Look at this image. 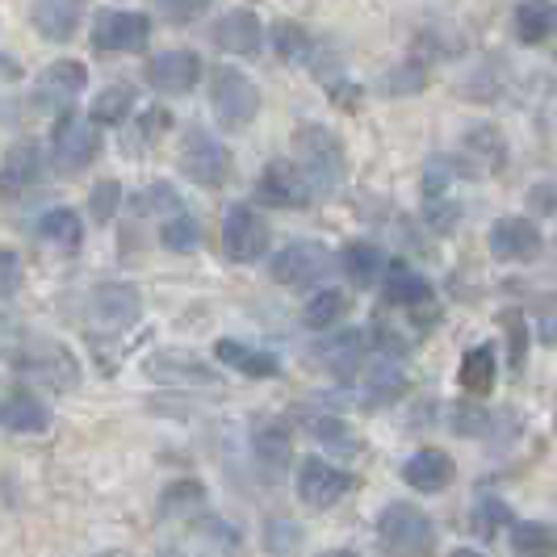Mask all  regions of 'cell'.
Returning a JSON list of instances; mask_svg holds the SVG:
<instances>
[{"mask_svg":"<svg viewBox=\"0 0 557 557\" xmlns=\"http://www.w3.org/2000/svg\"><path fill=\"white\" fill-rule=\"evenodd\" d=\"M143 319V294L131 281H101L88 289L84 323L97 335H122Z\"/></svg>","mask_w":557,"mask_h":557,"instance_id":"6da1fadb","label":"cell"},{"mask_svg":"<svg viewBox=\"0 0 557 557\" xmlns=\"http://www.w3.org/2000/svg\"><path fill=\"white\" fill-rule=\"evenodd\" d=\"M377 545L386 557H428L436 549V529L419 507L391 503L377 516Z\"/></svg>","mask_w":557,"mask_h":557,"instance_id":"7a4b0ae2","label":"cell"},{"mask_svg":"<svg viewBox=\"0 0 557 557\" xmlns=\"http://www.w3.org/2000/svg\"><path fill=\"white\" fill-rule=\"evenodd\" d=\"M298 172L307 176L310 189H323V194H332L344 181V147L332 131H323V126L298 131Z\"/></svg>","mask_w":557,"mask_h":557,"instance_id":"3957f363","label":"cell"},{"mask_svg":"<svg viewBox=\"0 0 557 557\" xmlns=\"http://www.w3.org/2000/svg\"><path fill=\"white\" fill-rule=\"evenodd\" d=\"M101 151V131L92 126V117L81 113H63L51 131V164L59 176H76L97 160Z\"/></svg>","mask_w":557,"mask_h":557,"instance_id":"277c9868","label":"cell"},{"mask_svg":"<svg viewBox=\"0 0 557 557\" xmlns=\"http://www.w3.org/2000/svg\"><path fill=\"white\" fill-rule=\"evenodd\" d=\"M181 172L194 181V185H206V189H219L226 176H231V151L214 139L210 131H189L185 143H181Z\"/></svg>","mask_w":557,"mask_h":557,"instance_id":"5b68a950","label":"cell"},{"mask_svg":"<svg viewBox=\"0 0 557 557\" xmlns=\"http://www.w3.org/2000/svg\"><path fill=\"white\" fill-rule=\"evenodd\" d=\"M151 42V22L135 9H106L92 22V47L110 55H135Z\"/></svg>","mask_w":557,"mask_h":557,"instance_id":"8992f818","label":"cell"},{"mask_svg":"<svg viewBox=\"0 0 557 557\" xmlns=\"http://www.w3.org/2000/svg\"><path fill=\"white\" fill-rule=\"evenodd\" d=\"M457 176H461L457 160H445V156H436L432 164L423 168V219L436 231H448L461 219V201L453 197Z\"/></svg>","mask_w":557,"mask_h":557,"instance_id":"52a82bcc","label":"cell"},{"mask_svg":"<svg viewBox=\"0 0 557 557\" xmlns=\"http://www.w3.org/2000/svg\"><path fill=\"white\" fill-rule=\"evenodd\" d=\"M210 97H214V113L235 131H244L260 113V92L239 67H219L214 81H210Z\"/></svg>","mask_w":557,"mask_h":557,"instance_id":"ba28073f","label":"cell"},{"mask_svg":"<svg viewBox=\"0 0 557 557\" xmlns=\"http://www.w3.org/2000/svg\"><path fill=\"white\" fill-rule=\"evenodd\" d=\"M269 239H273V231H269V223H264L251 206H235V210L226 214V223H223L226 260L251 264V260H260V256L269 251Z\"/></svg>","mask_w":557,"mask_h":557,"instance_id":"9c48e42d","label":"cell"},{"mask_svg":"<svg viewBox=\"0 0 557 557\" xmlns=\"http://www.w3.org/2000/svg\"><path fill=\"white\" fill-rule=\"evenodd\" d=\"M17 369L29 373V377H38V382L51 386V391H72V386L81 382V364H76V357H72L63 344H51V339L29 344L26 352L17 357Z\"/></svg>","mask_w":557,"mask_h":557,"instance_id":"30bf717a","label":"cell"},{"mask_svg":"<svg viewBox=\"0 0 557 557\" xmlns=\"http://www.w3.org/2000/svg\"><path fill=\"white\" fill-rule=\"evenodd\" d=\"M332 251L323 248V244H314V239H302V244H289L285 251L273 256V264H269V273L277 285H310V281H319L327 269H332Z\"/></svg>","mask_w":557,"mask_h":557,"instance_id":"8fae6325","label":"cell"},{"mask_svg":"<svg viewBox=\"0 0 557 557\" xmlns=\"http://www.w3.org/2000/svg\"><path fill=\"white\" fill-rule=\"evenodd\" d=\"M256 201L277 206V210H302L310 201L307 176L298 172V164H289V160H273V164L260 172V181H256Z\"/></svg>","mask_w":557,"mask_h":557,"instance_id":"7c38bea8","label":"cell"},{"mask_svg":"<svg viewBox=\"0 0 557 557\" xmlns=\"http://www.w3.org/2000/svg\"><path fill=\"white\" fill-rule=\"evenodd\" d=\"M143 81L151 84L156 92H164V97H181V92H189L201 81V59L194 51H160V55L147 59Z\"/></svg>","mask_w":557,"mask_h":557,"instance_id":"4fadbf2b","label":"cell"},{"mask_svg":"<svg viewBox=\"0 0 557 557\" xmlns=\"http://www.w3.org/2000/svg\"><path fill=\"white\" fill-rule=\"evenodd\" d=\"M84 84H88L84 63H76V59H59V63H51V67L34 81V101H38V110H67V106L84 92Z\"/></svg>","mask_w":557,"mask_h":557,"instance_id":"5bb4252c","label":"cell"},{"mask_svg":"<svg viewBox=\"0 0 557 557\" xmlns=\"http://www.w3.org/2000/svg\"><path fill=\"white\" fill-rule=\"evenodd\" d=\"M348 491H352V474L335 470V466L319 461V457L302 461V470H298V499L307 503V507H335Z\"/></svg>","mask_w":557,"mask_h":557,"instance_id":"9a60e30c","label":"cell"},{"mask_svg":"<svg viewBox=\"0 0 557 557\" xmlns=\"http://www.w3.org/2000/svg\"><path fill=\"white\" fill-rule=\"evenodd\" d=\"M38 172H42L38 143H29V139L13 143V147L4 151V160H0V197L13 201V197H22L26 189H34Z\"/></svg>","mask_w":557,"mask_h":557,"instance_id":"2e32d148","label":"cell"},{"mask_svg":"<svg viewBox=\"0 0 557 557\" xmlns=\"http://www.w3.org/2000/svg\"><path fill=\"white\" fill-rule=\"evenodd\" d=\"M251 453H256V466L269 478L285 474V466L294 461V432H289V423L264 419V423L251 432Z\"/></svg>","mask_w":557,"mask_h":557,"instance_id":"e0dca14e","label":"cell"},{"mask_svg":"<svg viewBox=\"0 0 557 557\" xmlns=\"http://www.w3.org/2000/svg\"><path fill=\"white\" fill-rule=\"evenodd\" d=\"M260 34L264 29H260V17L251 9H226L210 29V42L219 51H231V55H251L260 47Z\"/></svg>","mask_w":557,"mask_h":557,"instance_id":"ac0fdd59","label":"cell"},{"mask_svg":"<svg viewBox=\"0 0 557 557\" xmlns=\"http://www.w3.org/2000/svg\"><path fill=\"white\" fill-rule=\"evenodd\" d=\"M491 256L499 260H532L541 251V231L529 219H499L491 226Z\"/></svg>","mask_w":557,"mask_h":557,"instance_id":"d6986e66","label":"cell"},{"mask_svg":"<svg viewBox=\"0 0 557 557\" xmlns=\"http://www.w3.org/2000/svg\"><path fill=\"white\" fill-rule=\"evenodd\" d=\"M403 482L411 491H423V495L445 491L448 482H453V457L441 453V448H419V453L407 457V466H403Z\"/></svg>","mask_w":557,"mask_h":557,"instance_id":"ffe728a7","label":"cell"},{"mask_svg":"<svg viewBox=\"0 0 557 557\" xmlns=\"http://www.w3.org/2000/svg\"><path fill=\"white\" fill-rule=\"evenodd\" d=\"M0 428L13 432V436H38V432L51 428V411L34 394H9L0 403Z\"/></svg>","mask_w":557,"mask_h":557,"instance_id":"44dd1931","label":"cell"},{"mask_svg":"<svg viewBox=\"0 0 557 557\" xmlns=\"http://www.w3.org/2000/svg\"><path fill=\"white\" fill-rule=\"evenodd\" d=\"M81 17H84V9L72 4V0H42V4L29 9V22H34V29H38L47 42H67V38H76Z\"/></svg>","mask_w":557,"mask_h":557,"instance_id":"7402d4cb","label":"cell"},{"mask_svg":"<svg viewBox=\"0 0 557 557\" xmlns=\"http://www.w3.org/2000/svg\"><path fill=\"white\" fill-rule=\"evenodd\" d=\"M214 357L231 369H239L244 377H277L281 364L273 352H264V348H248V344H239V339H219L214 344Z\"/></svg>","mask_w":557,"mask_h":557,"instance_id":"603a6c76","label":"cell"},{"mask_svg":"<svg viewBox=\"0 0 557 557\" xmlns=\"http://www.w3.org/2000/svg\"><path fill=\"white\" fill-rule=\"evenodd\" d=\"M147 373L160 377V382H197V386L219 382V373H214L206 361L189 357V352H160V357H151Z\"/></svg>","mask_w":557,"mask_h":557,"instance_id":"cb8c5ba5","label":"cell"},{"mask_svg":"<svg viewBox=\"0 0 557 557\" xmlns=\"http://www.w3.org/2000/svg\"><path fill=\"white\" fill-rule=\"evenodd\" d=\"M382 294H386V302H391V307H407V310L428 307V302H432V285L423 281V273L407 269V264H394L391 273H386Z\"/></svg>","mask_w":557,"mask_h":557,"instance_id":"d4e9b609","label":"cell"},{"mask_svg":"<svg viewBox=\"0 0 557 557\" xmlns=\"http://www.w3.org/2000/svg\"><path fill=\"white\" fill-rule=\"evenodd\" d=\"M495 352L486 348V344H478L470 348L466 357H461V369H457V382H461V391L474 394V398H486V394L495 391Z\"/></svg>","mask_w":557,"mask_h":557,"instance_id":"484cf974","label":"cell"},{"mask_svg":"<svg viewBox=\"0 0 557 557\" xmlns=\"http://www.w3.org/2000/svg\"><path fill=\"white\" fill-rule=\"evenodd\" d=\"M294 419L302 423V432H307L310 441H319V445H327V448H357L361 441H357V432L344 423V419H335V416H323V411H294Z\"/></svg>","mask_w":557,"mask_h":557,"instance_id":"4316f807","label":"cell"},{"mask_svg":"<svg viewBox=\"0 0 557 557\" xmlns=\"http://www.w3.org/2000/svg\"><path fill=\"white\" fill-rule=\"evenodd\" d=\"M339 269H344V277L352 281L357 289H369L373 281L382 277L386 256L373 248V244H348V248H344V256H339Z\"/></svg>","mask_w":557,"mask_h":557,"instance_id":"83f0119b","label":"cell"},{"mask_svg":"<svg viewBox=\"0 0 557 557\" xmlns=\"http://www.w3.org/2000/svg\"><path fill=\"white\" fill-rule=\"evenodd\" d=\"M549 34H557V4H541V0H532V4H520L516 9V38L520 42H545Z\"/></svg>","mask_w":557,"mask_h":557,"instance_id":"f1b7e54d","label":"cell"},{"mask_svg":"<svg viewBox=\"0 0 557 557\" xmlns=\"http://www.w3.org/2000/svg\"><path fill=\"white\" fill-rule=\"evenodd\" d=\"M38 239L42 244H51V248H81L84 239V223L76 210H47L42 214V223H38Z\"/></svg>","mask_w":557,"mask_h":557,"instance_id":"f546056e","label":"cell"},{"mask_svg":"<svg viewBox=\"0 0 557 557\" xmlns=\"http://www.w3.org/2000/svg\"><path fill=\"white\" fill-rule=\"evenodd\" d=\"M511 554L516 557H557V529L541 520H524L511 529Z\"/></svg>","mask_w":557,"mask_h":557,"instance_id":"4dcf8cb0","label":"cell"},{"mask_svg":"<svg viewBox=\"0 0 557 557\" xmlns=\"http://www.w3.org/2000/svg\"><path fill=\"white\" fill-rule=\"evenodd\" d=\"M135 110V88L131 84H110L92 101V126H122V117Z\"/></svg>","mask_w":557,"mask_h":557,"instance_id":"1f68e13d","label":"cell"},{"mask_svg":"<svg viewBox=\"0 0 557 557\" xmlns=\"http://www.w3.org/2000/svg\"><path fill=\"white\" fill-rule=\"evenodd\" d=\"M189 536H194V545H201L210 557H231L235 554V545H239V529L235 524H226V520H197L194 529H189Z\"/></svg>","mask_w":557,"mask_h":557,"instance_id":"d6a6232c","label":"cell"},{"mask_svg":"<svg viewBox=\"0 0 557 557\" xmlns=\"http://www.w3.org/2000/svg\"><path fill=\"white\" fill-rule=\"evenodd\" d=\"M344 310H348L344 289H323V294H314L307 302L302 319H307V327H314V332H327V327H335L344 319Z\"/></svg>","mask_w":557,"mask_h":557,"instance_id":"836d02e7","label":"cell"},{"mask_svg":"<svg viewBox=\"0 0 557 557\" xmlns=\"http://www.w3.org/2000/svg\"><path fill=\"white\" fill-rule=\"evenodd\" d=\"M507 524H511V507L503 499H478V507L470 511V532L482 536V541L499 536Z\"/></svg>","mask_w":557,"mask_h":557,"instance_id":"e575fe53","label":"cell"},{"mask_svg":"<svg viewBox=\"0 0 557 557\" xmlns=\"http://www.w3.org/2000/svg\"><path fill=\"white\" fill-rule=\"evenodd\" d=\"M160 244L168 251H197L201 248V223L194 214H176V219H168L160 226Z\"/></svg>","mask_w":557,"mask_h":557,"instance_id":"d590c367","label":"cell"},{"mask_svg":"<svg viewBox=\"0 0 557 557\" xmlns=\"http://www.w3.org/2000/svg\"><path fill=\"white\" fill-rule=\"evenodd\" d=\"M273 47H277V55L285 63H302L310 55V38L298 22H277L273 26Z\"/></svg>","mask_w":557,"mask_h":557,"instance_id":"8d00e7d4","label":"cell"},{"mask_svg":"<svg viewBox=\"0 0 557 557\" xmlns=\"http://www.w3.org/2000/svg\"><path fill=\"white\" fill-rule=\"evenodd\" d=\"M491 428H495V416L486 407H474V403L453 407V432L457 436H491Z\"/></svg>","mask_w":557,"mask_h":557,"instance_id":"74e56055","label":"cell"},{"mask_svg":"<svg viewBox=\"0 0 557 557\" xmlns=\"http://www.w3.org/2000/svg\"><path fill=\"white\" fill-rule=\"evenodd\" d=\"M264 545L273 557H294L302 549V529L294 520H269V532H264Z\"/></svg>","mask_w":557,"mask_h":557,"instance_id":"f35d334b","label":"cell"},{"mask_svg":"<svg viewBox=\"0 0 557 557\" xmlns=\"http://www.w3.org/2000/svg\"><path fill=\"white\" fill-rule=\"evenodd\" d=\"M201 499H206L201 482H176V486H168V491H164L160 511H164V516H176V511H185V507H197Z\"/></svg>","mask_w":557,"mask_h":557,"instance_id":"ab89813d","label":"cell"},{"mask_svg":"<svg viewBox=\"0 0 557 557\" xmlns=\"http://www.w3.org/2000/svg\"><path fill=\"white\" fill-rule=\"evenodd\" d=\"M423 84H428V67H419V63H403L398 72H386V76H382V88H386V92H416Z\"/></svg>","mask_w":557,"mask_h":557,"instance_id":"60d3db41","label":"cell"},{"mask_svg":"<svg viewBox=\"0 0 557 557\" xmlns=\"http://www.w3.org/2000/svg\"><path fill=\"white\" fill-rule=\"evenodd\" d=\"M117 206H122V185H117V181H101V185L92 189V219H97V223H110Z\"/></svg>","mask_w":557,"mask_h":557,"instance_id":"b9f144b4","label":"cell"},{"mask_svg":"<svg viewBox=\"0 0 557 557\" xmlns=\"http://www.w3.org/2000/svg\"><path fill=\"white\" fill-rule=\"evenodd\" d=\"M17 289H22V260L17 251L0 248V302H9Z\"/></svg>","mask_w":557,"mask_h":557,"instance_id":"7bdbcfd3","label":"cell"},{"mask_svg":"<svg viewBox=\"0 0 557 557\" xmlns=\"http://www.w3.org/2000/svg\"><path fill=\"white\" fill-rule=\"evenodd\" d=\"M503 327H507V339H511V364L524 369V352H529V327H524V319L516 310H507L503 314Z\"/></svg>","mask_w":557,"mask_h":557,"instance_id":"ee69618b","label":"cell"},{"mask_svg":"<svg viewBox=\"0 0 557 557\" xmlns=\"http://www.w3.org/2000/svg\"><path fill=\"white\" fill-rule=\"evenodd\" d=\"M536 332L545 344H557V294H545L536 307Z\"/></svg>","mask_w":557,"mask_h":557,"instance_id":"f6af8a7d","label":"cell"},{"mask_svg":"<svg viewBox=\"0 0 557 557\" xmlns=\"http://www.w3.org/2000/svg\"><path fill=\"white\" fill-rule=\"evenodd\" d=\"M168 206H176V189L172 185H156V189H147L139 197V210H168Z\"/></svg>","mask_w":557,"mask_h":557,"instance_id":"bcb514c9","label":"cell"},{"mask_svg":"<svg viewBox=\"0 0 557 557\" xmlns=\"http://www.w3.org/2000/svg\"><path fill=\"white\" fill-rule=\"evenodd\" d=\"M168 122H172V117H168V110H147V113H143V122H139L143 143L160 139V135L168 131Z\"/></svg>","mask_w":557,"mask_h":557,"instance_id":"7dc6e473","label":"cell"},{"mask_svg":"<svg viewBox=\"0 0 557 557\" xmlns=\"http://www.w3.org/2000/svg\"><path fill=\"white\" fill-rule=\"evenodd\" d=\"M532 206H536L541 214H554V219H557V181L536 185V189H532Z\"/></svg>","mask_w":557,"mask_h":557,"instance_id":"c3c4849f","label":"cell"},{"mask_svg":"<svg viewBox=\"0 0 557 557\" xmlns=\"http://www.w3.org/2000/svg\"><path fill=\"white\" fill-rule=\"evenodd\" d=\"M160 13H164V17H172V22H197V17L206 13V4H164Z\"/></svg>","mask_w":557,"mask_h":557,"instance_id":"681fc988","label":"cell"},{"mask_svg":"<svg viewBox=\"0 0 557 557\" xmlns=\"http://www.w3.org/2000/svg\"><path fill=\"white\" fill-rule=\"evenodd\" d=\"M22 81V63L9 55V51H0V84H13Z\"/></svg>","mask_w":557,"mask_h":557,"instance_id":"f907efd6","label":"cell"},{"mask_svg":"<svg viewBox=\"0 0 557 557\" xmlns=\"http://www.w3.org/2000/svg\"><path fill=\"white\" fill-rule=\"evenodd\" d=\"M319 557H357L352 549H327V554H319Z\"/></svg>","mask_w":557,"mask_h":557,"instance_id":"816d5d0a","label":"cell"},{"mask_svg":"<svg viewBox=\"0 0 557 557\" xmlns=\"http://www.w3.org/2000/svg\"><path fill=\"white\" fill-rule=\"evenodd\" d=\"M453 557H482V554H478V549H457Z\"/></svg>","mask_w":557,"mask_h":557,"instance_id":"f5cc1de1","label":"cell"},{"mask_svg":"<svg viewBox=\"0 0 557 557\" xmlns=\"http://www.w3.org/2000/svg\"><path fill=\"white\" fill-rule=\"evenodd\" d=\"M160 557H181V554H160Z\"/></svg>","mask_w":557,"mask_h":557,"instance_id":"db71d44e","label":"cell"},{"mask_svg":"<svg viewBox=\"0 0 557 557\" xmlns=\"http://www.w3.org/2000/svg\"><path fill=\"white\" fill-rule=\"evenodd\" d=\"M554 436H557V419H554Z\"/></svg>","mask_w":557,"mask_h":557,"instance_id":"11a10c76","label":"cell"}]
</instances>
